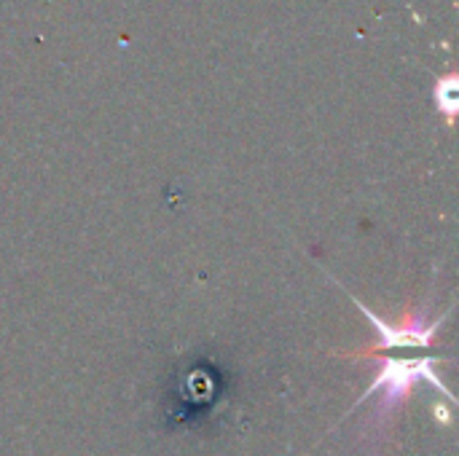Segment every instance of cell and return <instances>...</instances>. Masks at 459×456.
Segmentation results:
<instances>
[{
	"mask_svg": "<svg viewBox=\"0 0 459 456\" xmlns=\"http://www.w3.org/2000/svg\"><path fill=\"white\" fill-rule=\"evenodd\" d=\"M422 382L433 384L452 400V392L444 387L441 374L436 371V357H379V374L360 398V403H366L379 395L377 409L371 414V430L385 425Z\"/></svg>",
	"mask_w": 459,
	"mask_h": 456,
	"instance_id": "6da1fadb",
	"label": "cell"
},
{
	"mask_svg": "<svg viewBox=\"0 0 459 456\" xmlns=\"http://www.w3.org/2000/svg\"><path fill=\"white\" fill-rule=\"evenodd\" d=\"M355 304L360 306V312L371 320V325L379 331V341H377V347H371L366 355L371 357V355H377V352H385V349H428L430 344H433V336L438 333V328H441V323L446 320V314L444 317H438V320H433V323H428L425 317H414V320H409L406 325H387L385 320H379L366 304H360L358 298H355Z\"/></svg>",
	"mask_w": 459,
	"mask_h": 456,
	"instance_id": "7a4b0ae2",
	"label": "cell"
},
{
	"mask_svg": "<svg viewBox=\"0 0 459 456\" xmlns=\"http://www.w3.org/2000/svg\"><path fill=\"white\" fill-rule=\"evenodd\" d=\"M436 102H438V110L446 113V118L452 121L455 113H457V75H446V78L438 81Z\"/></svg>",
	"mask_w": 459,
	"mask_h": 456,
	"instance_id": "3957f363",
	"label": "cell"
}]
</instances>
